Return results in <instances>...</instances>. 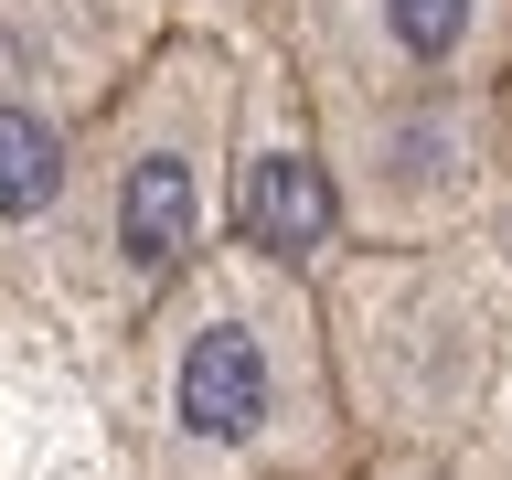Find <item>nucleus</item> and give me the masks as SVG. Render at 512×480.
Segmentation results:
<instances>
[{
    "label": "nucleus",
    "mask_w": 512,
    "mask_h": 480,
    "mask_svg": "<svg viewBox=\"0 0 512 480\" xmlns=\"http://www.w3.org/2000/svg\"><path fill=\"white\" fill-rule=\"evenodd\" d=\"M128 342V459L139 480H352L363 416L320 278L224 235L160 288Z\"/></svg>",
    "instance_id": "nucleus-1"
},
{
    "label": "nucleus",
    "mask_w": 512,
    "mask_h": 480,
    "mask_svg": "<svg viewBox=\"0 0 512 480\" xmlns=\"http://www.w3.org/2000/svg\"><path fill=\"white\" fill-rule=\"evenodd\" d=\"M267 64L299 86V107L502 96L512 0H267Z\"/></svg>",
    "instance_id": "nucleus-5"
},
{
    "label": "nucleus",
    "mask_w": 512,
    "mask_h": 480,
    "mask_svg": "<svg viewBox=\"0 0 512 480\" xmlns=\"http://www.w3.org/2000/svg\"><path fill=\"white\" fill-rule=\"evenodd\" d=\"M224 235L256 246L267 267H299L320 278V256L342 246V203H331V171H320L310 107L278 64H246V96H235V160H224Z\"/></svg>",
    "instance_id": "nucleus-6"
},
{
    "label": "nucleus",
    "mask_w": 512,
    "mask_h": 480,
    "mask_svg": "<svg viewBox=\"0 0 512 480\" xmlns=\"http://www.w3.org/2000/svg\"><path fill=\"white\" fill-rule=\"evenodd\" d=\"M235 96L246 54L214 32H171L86 128L64 214L32 267H54L64 310L96 331H128L160 288L224 246V160H235Z\"/></svg>",
    "instance_id": "nucleus-2"
},
{
    "label": "nucleus",
    "mask_w": 512,
    "mask_h": 480,
    "mask_svg": "<svg viewBox=\"0 0 512 480\" xmlns=\"http://www.w3.org/2000/svg\"><path fill=\"white\" fill-rule=\"evenodd\" d=\"M502 118H512V86H502Z\"/></svg>",
    "instance_id": "nucleus-8"
},
{
    "label": "nucleus",
    "mask_w": 512,
    "mask_h": 480,
    "mask_svg": "<svg viewBox=\"0 0 512 480\" xmlns=\"http://www.w3.org/2000/svg\"><path fill=\"white\" fill-rule=\"evenodd\" d=\"M352 480H502V470H480V459H459L438 438H374Z\"/></svg>",
    "instance_id": "nucleus-7"
},
{
    "label": "nucleus",
    "mask_w": 512,
    "mask_h": 480,
    "mask_svg": "<svg viewBox=\"0 0 512 480\" xmlns=\"http://www.w3.org/2000/svg\"><path fill=\"white\" fill-rule=\"evenodd\" d=\"M320 171L342 203L352 256H427L470 246L512 214V118L502 96H363L310 107Z\"/></svg>",
    "instance_id": "nucleus-3"
},
{
    "label": "nucleus",
    "mask_w": 512,
    "mask_h": 480,
    "mask_svg": "<svg viewBox=\"0 0 512 480\" xmlns=\"http://www.w3.org/2000/svg\"><path fill=\"white\" fill-rule=\"evenodd\" d=\"M171 0H0V246L43 256L107 96L171 43Z\"/></svg>",
    "instance_id": "nucleus-4"
}]
</instances>
